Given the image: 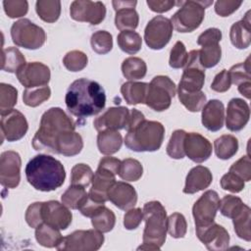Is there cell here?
Returning <instances> with one entry per match:
<instances>
[{
    "label": "cell",
    "mask_w": 251,
    "mask_h": 251,
    "mask_svg": "<svg viewBox=\"0 0 251 251\" xmlns=\"http://www.w3.org/2000/svg\"><path fill=\"white\" fill-rule=\"evenodd\" d=\"M65 103L68 111L78 120L99 114L105 107L106 94L104 88L96 81L78 78L71 83Z\"/></svg>",
    "instance_id": "obj_1"
},
{
    "label": "cell",
    "mask_w": 251,
    "mask_h": 251,
    "mask_svg": "<svg viewBox=\"0 0 251 251\" xmlns=\"http://www.w3.org/2000/svg\"><path fill=\"white\" fill-rule=\"evenodd\" d=\"M25 176L36 190L49 192L63 185L66 172L59 160L46 154H39L26 164Z\"/></svg>",
    "instance_id": "obj_2"
},
{
    "label": "cell",
    "mask_w": 251,
    "mask_h": 251,
    "mask_svg": "<svg viewBox=\"0 0 251 251\" xmlns=\"http://www.w3.org/2000/svg\"><path fill=\"white\" fill-rule=\"evenodd\" d=\"M75 129V123L59 107H52L41 117L39 128L32 138V147L36 151L57 154L56 141L58 136L69 130Z\"/></svg>",
    "instance_id": "obj_3"
},
{
    "label": "cell",
    "mask_w": 251,
    "mask_h": 251,
    "mask_svg": "<svg viewBox=\"0 0 251 251\" xmlns=\"http://www.w3.org/2000/svg\"><path fill=\"white\" fill-rule=\"evenodd\" d=\"M143 244L137 250H160L167 237V212L159 201H149L143 206Z\"/></svg>",
    "instance_id": "obj_4"
},
{
    "label": "cell",
    "mask_w": 251,
    "mask_h": 251,
    "mask_svg": "<svg viewBox=\"0 0 251 251\" xmlns=\"http://www.w3.org/2000/svg\"><path fill=\"white\" fill-rule=\"evenodd\" d=\"M165 136V127L160 122L145 118L127 130L126 146L134 152H154L160 149Z\"/></svg>",
    "instance_id": "obj_5"
},
{
    "label": "cell",
    "mask_w": 251,
    "mask_h": 251,
    "mask_svg": "<svg viewBox=\"0 0 251 251\" xmlns=\"http://www.w3.org/2000/svg\"><path fill=\"white\" fill-rule=\"evenodd\" d=\"M213 1H177L179 9L171 19L173 27L178 32H191L198 28L205 17V9Z\"/></svg>",
    "instance_id": "obj_6"
},
{
    "label": "cell",
    "mask_w": 251,
    "mask_h": 251,
    "mask_svg": "<svg viewBox=\"0 0 251 251\" xmlns=\"http://www.w3.org/2000/svg\"><path fill=\"white\" fill-rule=\"evenodd\" d=\"M176 93V86L169 76L156 75L148 83L144 104L154 111L163 112L170 108Z\"/></svg>",
    "instance_id": "obj_7"
},
{
    "label": "cell",
    "mask_w": 251,
    "mask_h": 251,
    "mask_svg": "<svg viewBox=\"0 0 251 251\" xmlns=\"http://www.w3.org/2000/svg\"><path fill=\"white\" fill-rule=\"evenodd\" d=\"M11 36L17 46L30 50L42 47L46 40L44 29L28 19L15 22L11 26Z\"/></svg>",
    "instance_id": "obj_8"
},
{
    "label": "cell",
    "mask_w": 251,
    "mask_h": 251,
    "mask_svg": "<svg viewBox=\"0 0 251 251\" xmlns=\"http://www.w3.org/2000/svg\"><path fill=\"white\" fill-rule=\"evenodd\" d=\"M103 232L97 229L75 230L62 238L56 247L59 251H96L104 243Z\"/></svg>",
    "instance_id": "obj_9"
},
{
    "label": "cell",
    "mask_w": 251,
    "mask_h": 251,
    "mask_svg": "<svg viewBox=\"0 0 251 251\" xmlns=\"http://www.w3.org/2000/svg\"><path fill=\"white\" fill-rule=\"evenodd\" d=\"M173 25L171 20L164 16H156L151 19L144 30L146 45L153 50L163 49L171 40Z\"/></svg>",
    "instance_id": "obj_10"
},
{
    "label": "cell",
    "mask_w": 251,
    "mask_h": 251,
    "mask_svg": "<svg viewBox=\"0 0 251 251\" xmlns=\"http://www.w3.org/2000/svg\"><path fill=\"white\" fill-rule=\"evenodd\" d=\"M205 83V69L200 65L198 50H191L188 53L187 62L178 83L177 89L186 92L201 91Z\"/></svg>",
    "instance_id": "obj_11"
},
{
    "label": "cell",
    "mask_w": 251,
    "mask_h": 251,
    "mask_svg": "<svg viewBox=\"0 0 251 251\" xmlns=\"http://www.w3.org/2000/svg\"><path fill=\"white\" fill-rule=\"evenodd\" d=\"M70 15L76 22H84L92 25H97L106 17V7L100 1L75 0L71 3Z\"/></svg>",
    "instance_id": "obj_12"
},
{
    "label": "cell",
    "mask_w": 251,
    "mask_h": 251,
    "mask_svg": "<svg viewBox=\"0 0 251 251\" xmlns=\"http://www.w3.org/2000/svg\"><path fill=\"white\" fill-rule=\"evenodd\" d=\"M219 205V194L215 190L205 191L192 207L195 226H203L212 224L215 221Z\"/></svg>",
    "instance_id": "obj_13"
},
{
    "label": "cell",
    "mask_w": 251,
    "mask_h": 251,
    "mask_svg": "<svg viewBox=\"0 0 251 251\" xmlns=\"http://www.w3.org/2000/svg\"><path fill=\"white\" fill-rule=\"evenodd\" d=\"M17 78L25 88L45 86L50 81V69L40 62H29L22 66L16 73Z\"/></svg>",
    "instance_id": "obj_14"
},
{
    "label": "cell",
    "mask_w": 251,
    "mask_h": 251,
    "mask_svg": "<svg viewBox=\"0 0 251 251\" xmlns=\"http://www.w3.org/2000/svg\"><path fill=\"white\" fill-rule=\"evenodd\" d=\"M22 160L18 152L4 151L0 157V183L6 188H16L21 180Z\"/></svg>",
    "instance_id": "obj_15"
},
{
    "label": "cell",
    "mask_w": 251,
    "mask_h": 251,
    "mask_svg": "<svg viewBox=\"0 0 251 251\" xmlns=\"http://www.w3.org/2000/svg\"><path fill=\"white\" fill-rule=\"evenodd\" d=\"M196 235L198 239L211 251H222L228 247L229 234L227 230L213 222L210 225L203 226H196Z\"/></svg>",
    "instance_id": "obj_16"
},
{
    "label": "cell",
    "mask_w": 251,
    "mask_h": 251,
    "mask_svg": "<svg viewBox=\"0 0 251 251\" xmlns=\"http://www.w3.org/2000/svg\"><path fill=\"white\" fill-rule=\"evenodd\" d=\"M27 129V121L20 111L13 109L1 115L2 139L5 138L9 142L20 140L25 135Z\"/></svg>",
    "instance_id": "obj_17"
},
{
    "label": "cell",
    "mask_w": 251,
    "mask_h": 251,
    "mask_svg": "<svg viewBox=\"0 0 251 251\" xmlns=\"http://www.w3.org/2000/svg\"><path fill=\"white\" fill-rule=\"evenodd\" d=\"M129 116L130 110L126 107H111L94 120L93 126L98 132L105 129H124L128 124Z\"/></svg>",
    "instance_id": "obj_18"
},
{
    "label": "cell",
    "mask_w": 251,
    "mask_h": 251,
    "mask_svg": "<svg viewBox=\"0 0 251 251\" xmlns=\"http://www.w3.org/2000/svg\"><path fill=\"white\" fill-rule=\"evenodd\" d=\"M43 223L58 229H67L72 224L73 215L67 206L56 200L43 202Z\"/></svg>",
    "instance_id": "obj_19"
},
{
    "label": "cell",
    "mask_w": 251,
    "mask_h": 251,
    "mask_svg": "<svg viewBox=\"0 0 251 251\" xmlns=\"http://www.w3.org/2000/svg\"><path fill=\"white\" fill-rule=\"evenodd\" d=\"M183 148L185 155L195 163L207 161L213 150L211 142L197 132H186Z\"/></svg>",
    "instance_id": "obj_20"
},
{
    "label": "cell",
    "mask_w": 251,
    "mask_h": 251,
    "mask_svg": "<svg viewBox=\"0 0 251 251\" xmlns=\"http://www.w3.org/2000/svg\"><path fill=\"white\" fill-rule=\"evenodd\" d=\"M112 4L116 11V27L121 31L134 30L138 26L139 23V16L135 10L137 1L114 0Z\"/></svg>",
    "instance_id": "obj_21"
},
{
    "label": "cell",
    "mask_w": 251,
    "mask_h": 251,
    "mask_svg": "<svg viewBox=\"0 0 251 251\" xmlns=\"http://www.w3.org/2000/svg\"><path fill=\"white\" fill-rule=\"evenodd\" d=\"M250 109L243 99L232 98L226 108V126L230 131L241 130L249 122Z\"/></svg>",
    "instance_id": "obj_22"
},
{
    "label": "cell",
    "mask_w": 251,
    "mask_h": 251,
    "mask_svg": "<svg viewBox=\"0 0 251 251\" xmlns=\"http://www.w3.org/2000/svg\"><path fill=\"white\" fill-rule=\"evenodd\" d=\"M108 199L119 209L127 211L136 205L137 193L129 183L115 181L108 191Z\"/></svg>",
    "instance_id": "obj_23"
},
{
    "label": "cell",
    "mask_w": 251,
    "mask_h": 251,
    "mask_svg": "<svg viewBox=\"0 0 251 251\" xmlns=\"http://www.w3.org/2000/svg\"><path fill=\"white\" fill-rule=\"evenodd\" d=\"M116 176L113 172L98 167L93 176L92 186L88 192V196L96 202L105 204L109 200L108 191L116 181Z\"/></svg>",
    "instance_id": "obj_24"
},
{
    "label": "cell",
    "mask_w": 251,
    "mask_h": 251,
    "mask_svg": "<svg viewBox=\"0 0 251 251\" xmlns=\"http://www.w3.org/2000/svg\"><path fill=\"white\" fill-rule=\"evenodd\" d=\"M201 122L202 125L210 131H218L224 126L225 107L222 101L212 99L202 108Z\"/></svg>",
    "instance_id": "obj_25"
},
{
    "label": "cell",
    "mask_w": 251,
    "mask_h": 251,
    "mask_svg": "<svg viewBox=\"0 0 251 251\" xmlns=\"http://www.w3.org/2000/svg\"><path fill=\"white\" fill-rule=\"evenodd\" d=\"M213 176L211 171L204 166L192 168L186 176L183 193L194 194L206 189L212 183Z\"/></svg>",
    "instance_id": "obj_26"
},
{
    "label": "cell",
    "mask_w": 251,
    "mask_h": 251,
    "mask_svg": "<svg viewBox=\"0 0 251 251\" xmlns=\"http://www.w3.org/2000/svg\"><path fill=\"white\" fill-rule=\"evenodd\" d=\"M229 39L231 44L237 49H246L251 42V21L250 11L244 18L234 23L229 30Z\"/></svg>",
    "instance_id": "obj_27"
},
{
    "label": "cell",
    "mask_w": 251,
    "mask_h": 251,
    "mask_svg": "<svg viewBox=\"0 0 251 251\" xmlns=\"http://www.w3.org/2000/svg\"><path fill=\"white\" fill-rule=\"evenodd\" d=\"M83 148V140L79 133L75 130L62 132L56 141L57 154L66 157L75 156L80 153Z\"/></svg>",
    "instance_id": "obj_28"
},
{
    "label": "cell",
    "mask_w": 251,
    "mask_h": 251,
    "mask_svg": "<svg viewBox=\"0 0 251 251\" xmlns=\"http://www.w3.org/2000/svg\"><path fill=\"white\" fill-rule=\"evenodd\" d=\"M123 144V136L118 130L105 129L99 131L97 135V147L104 155L117 153Z\"/></svg>",
    "instance_id": "obj_29"
},
{
    "label": "cell",
    "mask_w": 251,
    "mask_h": 251,
    "mask_svg": "<svg viewBox=\"0 0 251 251\" xmlns=\"http://www.w3.org/2000/svg\"><path fill=\"white\" fill-rule=\"evenodd\" d=\"M148 83L129 80L122 84L121 93L128 105L143 104L145 102Z\"/></svg>",
    "instance_id": "obj_30"
},
{
    "label": "cell",
    "mask_w": 251,
    "mask_h": 251,
    "mask_svg": "<svg viewBox=\"0 0 251 251\" xmlns=\"http://www.w3.org/2000/svg\"><path fill=\"white\" fill-rule=\"evenodd\" d=\"M63 236L60 229L53 227L45 223H42L35 228V239L43 247H57Z\"/></svg>",
    "instance_id": "obj_31"
},
{
    "label": "cell",
    "mask_w": 251,
    "mask_h": 251,
    "mask_svg": "<svg viewBox=\"0 0 251 251\" xmlns=\"http://www.w3.org/2000/svg\"><path fill=\"white\" fill-rule=\"evenodd\" d=\"M238 140L231 134H224L214 141V149L217 157L222 160H228L238 150Z\"/></svg>",
    "instance_id": "obj_32"
},
{
    "label": "cell",
    "mask_w": 251,
    "mask_h": 251,
    "mask_svg": "<svg viewBox=\"0 0 251 251\" xmlns=\"http://www.w3.org/2000/svg\"><path fill=\"white\" fill-rule=\"evenodd\" d=\"M122 73L128 80L141 79L146 75V63L138 57H128L123 61Z\"/></svg>",
    "instance_id": "obj_33"
},
{
    "label": "cell",
    "mask_w": 251,
    "mask_h": 251,
    "mask_svg": "<svg viewBox=\"0 0 251 251\" xmlns=\"http://www.w3.org/2000/svg\"><path fill=\"white\" fill-rule=\"evenodd\" d=\"M250 220H251V210L246 204L232 218V223H233L234 231L236 235L239 238L248 242L251 241Z\"/></svg>",
    "instance_id": "obj_34"
},
{
    "label": "cell",
    "mask_w": 251,
    "mask_h": 251,
    "mask_svg": "<svg viewBox=\"0 0 251 251\" xmlns=\"http://www.w3.org/2000/svg\"><path fill=\"white\" fill-rule=\"evenodd\" d=\"M38 17L46 23H55L61 14V2L58 0H38L35 3Z\"/></svg>",
    "instance_id": "obj_35"
},
{
    "label": "cell",
    "mask_w": 251,
    "mask_h": 251,
    "mask_svg": "<svg viewBox=\"0 0 251 251\" xmlns=\"http://www.w3.org/2000/svg\"><path fill=\"white\" fill-rule=\"evenodd\" d=\"M117 42L121 50L130 55L136 54L142 46L141 36L134 30L121 31L118 34Z\"/></svg>",
    "instance_id": "obj_36"
},
{
    "label": "cell",
    "mask_w": 251,
    "mask_h": 251,
    "mask_svg": "<svg viewBox=\"0 0 251 251\" xmlns=\"http://www.w3.org/2000/svg\"><path fill=\"white\" fill-rule=\"evenodd\" d=\"M91 224L95 229L103 233L109 232L115 226L116 216L112 210L104 205L91 217Z\"/></svg>",
    "instance_id": "obj_37"
},
{
    "label": "cell",
    "mask_w": 251,
    "mask_h": 251,
    "mask_svg": "<svg viewBox=\"0 0 251 251\" xmlns=\"http://www.w3.org/2000/svg\"><path fill=\"white\" fill-rule=\"evenodd\" d=\"M25 58L17 47H8L2 50V70L8 73L17 71L25 64Z\"/></svg>",
    "instance_id": "obj_38"
},
{
    "label": "cell",
    "mask_w": 251,
    "mask_h": 251,
    "mask_svg": "<svg viewBox=\"0 0 251 251\" xmlns=\"http://www.w3.org/2000/svg\"><path fill=\"white\" fill-rule=\"evenodd\" d=\"M177 96L180 103L190 112H199L207 102V97L203 91L186 92L177 89Z\"/></svg>",
    "instance_id": "obj_39"
},
{
    "label": "cell",
    "mask_w": 251,
    "mask_h": 251,
    "mask_svg": "<svg viewBox=\"0 0 251 251\" xmlns=\"http://www.w3.org/2000/svg\"><path fill=\"white\" fill-rule=\"evenodd\" d=\"M143 174V167L141 163L132 158H126L121 162L119 176L126 181H136Z\"/></svg>",
    "instance_id": "obj_40"
},
{
    "label": "cell",
    "mask_w": 251,
    "mask_h": 251,
    "mask_svg": "<svg viewBox=\"0 0 251 251\" xmlns=\"http://www.w3.org/2000/svg\"><path fill=\"white\" fill-rule=\"evenodd\" d=\"M199 53V62L204 69L214 68L219 64L222 58V48L219 44L204 45Z\"/></svg>",
    "instance_id": "obj_41"
},
{
    "label": "cell",
    "mask_w": 251,
    "mask_h": 251,
    "mask_svg": "<svg viewBox=\"0 0 251 251\" xmlns=\"http://www.w3.org/2000/svg\"><path fill=\"white\" fill-rule=\"evenodd\" d=\"M88 193H86L84 187L78 185H70L68 189L62 194V203L72 210H78L80 204L86 198Z\"/></svg>",
    "instance_id": "obj_42"
},
{
    "label": "cell",
    "mask_w": 251,
    "mask_h": 251,
    "mask_svg": "<svg viewBox=\"0 0 251 251\" xmlns=\"http://www.w3.org/2000/svg\"><path fill=\"white\" fill-rule=\"evenodd\" d=\"M51 96L49 86H40L34 88H25L23 94V101L28 107H37L47 101Z\"/></svg>",
    "instance_id": "obj_43"
},
{
    "label": "cell",
    "mask_w": 251,
    "mask_h": 251,
    "mask_svg": "<svg viewBox=\"0 0 251 251\" xmlns=\"http://www.w3.org/2000/svg\"><path fill=\"white\" fill-rule=\"evenodd\" d=\"M185 135H186V131H184L183 129H176L172 133L166 148L167 154L171 158L176 159V160L184 158L185 153H184L183 146H184Z\"/></svg>",
    "instance_id": "obj_44"
},
{
    "label": "cell",
    "mask_w": 251,
    "mask_h": 251,
    "mask_svg": "<svg viewBox=\"0 0 251 251\" xmlns=\"http://www.w3.org/2000/svg\"><path fill=\"white\" fill-rule=\"evenodd\" d=\"M93 171L86 164H76L71 172V185H78L87 187L93 179Z\"/></svg>",
    "instance_id": "obj_45"
},
{
    "label": "cell",
    "mask_w": 251,
    "mask_h": 251,
    "mask_svg": "<svg viewBox=\"0 0 251 251\" xmlns=\"http://www.w3.org/2000/svg\"><path fill=\"white\" fill-rule=\"evenodd\" d=\"M90 44L93 51L97 54H107L113 48L112 34L107 30H97L91 35Z\"/></svg>",
    "instance_id": "obj_46"
},
{
    "label": "cell",
    "mask_w": 251,
    "mask_h": 251,
    "mask_svg": "<svg viewBox=\"0 0 251 251\" xmlns=\"http://www.w3.org/2000/svg\"><path fill=\"white\" fill-rule=\"evenodd\" d=\"M18 90L11 84L0 83V112L1 115L13 110L17 104Z\"/></svg>",
    "instance_id": "obj_47"
},
{
    "label": "cell",
    "mask_w": 251,
    "mask_h": 251,
    "mask_svg": "<svg viewBox=\"0 0 251 251\" xmlns=\"http://www.w3.org/2000/svg\"><path fill=\"white\" fill-rule=\"evenodd\" d=\"M167 231L174 238H182L187 231V223L180 213H173L167 218Z\"/></svg>",
    "instance_id": "obj_48"
},
{
    "label": "cell",
    "mask_w": 251,
    "mask_h": 251,
    "mask_svg": "<svg viewBox=\"0 0 251 251\" xmlns=\"http://www.w3.org/2000/svg\"><path fill=\"white\" fill-rule=\"evenodd\" d=\"M231 83L235 85H240L244 82L251 81V66L250 57H247L246 61L243 63L236 64L232 66L228 71Z\"/></svg>",
    "instance_id": "obj_49"
},
{
    "label": "cell",
    "mask_w": 251,
    "mask_h": 251,
    "mask_svg": "<svg viewBox=\"0 0 251 251\" xmlns=\"http://www.w3.org/2000/svg\"><path fill=\"white\" fill-rule=\"evenodd\" d=\"M88 63V58L85 53L79 50H72L63 58V64L67 70L71 72L82 71Z\"/></svg>",
    "instance_id": "obj_50"
},
{
    "label": "cell",
    "mask_w": 251,
    "mask_h": 251,
    "mask_svg": "<svg viewBox=\"0 0 251 251\" xmlns=\"http://www.w3.org/2000/svg\"><path fill=\"white\" fill-rule=\"evenodd\" d=\"M242 200L234 195H226L220 200L219 209L223 216L232 219L244 206Z\"/></svg>",
    "instance_id": "obj_51"
},
{
    "label": "cell",
    "mask_w": 251,
    "mask_h": 251,
    "mask_svg": "<svg viewBox=\"0 0 251 251\" xmlns=\"http://www.w3.org/2000/svg\"><path fill=\"white\" fill-rule=\"evenodd\" d=\"M188 58L185 45L181 41H176L170 52L169 65L173 69L184 68Z\"/></svg>",
    "instance_id": "obj_52"
},
{
    "label": "cell",
    "mask_w": 251,
    "mask_h": 251,
    "mask_svg": "<svg viewBox=\"0 0 251 251\" xmlns=\"http://www.w3.org/2000/svg\"><path fill=\"white\" fill-rule=\"evenodd\" d=\"M3 7L6 15L11 19L21 18L27 13L28 3L25 0H5Z\"/></svg>",
    "instance_id": "obj_53"
},
{
    "label": "cell",
    "mask_w": 251,
    "mask_h": 251,
    "mask_svg": "<svg viewBox=\"0 0 251 251\" xmlns=\"http://www.w3.org/2000/svg\"><path fill=\"white\" fill-rule=\"evenodd\" d=\"M228 172H231L234 175L238 176L244 181H250L251 180V161L249 156L245 155L240 159H238L236 162H234L230 166Z\"/></svg>",
    "instance_id": "obj_54"
},
{
    "label": "cell",
    "mask_w": 251,
    "mask_h": 251,
    "mask_svg": "<svg viewBox=\"0 0 251 251\" xmlns=\"http://www.w3.org/2000/svg\"><path fill=\"white\" fill-rule=\"evenodd\" d=\"M220 183L224 190H227L232 193L240 192L245 186V181L231 172L225 174L222 176Z\"/></svg>",
    "instance_id": "obj_55"
},
{
    "label": "cell",
    "mask_w": 251,
    "mask_h": 251,
    "mask_svg": "<svg viewBox=\"0 0 251 251\" xmlns=\"http://www.w3.org/2000/svg\"><path fill=\"white\" fill-rule=\"evenodd\" d=\"M42 206L43 202H34L30 204L25 211V222L32 228H36L39 225L43 223Z\"/></svg>",
    "instance_id": "obj_56"
},
{
    "label": "cell",
    "mask_w": 251,
    "mask_h": 251,
    "mask_svg": "<svg viewBox=\"0 0 251 251\" xmlns=\"http://www.w3.org/2000/svg\"><path fill=\"white\" fill-rule=\"evenodd\" d=\"M143 220V211L141 208H131L124 216V226L126 229L132 230L139 226Z\"/></svg>",
    "instance_id": "obj_57"
},
{
    "label": "cell",
    "mask_w": 251,
    "mask_h": 251,
    "mask_svg": "<svg viewBox=\"0 0 251 251\" xmlns=\"http://www.w3.org/2000/svg\"><path fill=\"white\" fill-rule=\"evenodd\" d=\"M231 80L227 70H222L219 74L216 75L214 80L211 83V89L216 92H226L230 88Z\"/></svg>",
    "instance_id": "obj_58"
},
{
    "label": "cell",
    "mask_w": 251,
    "mask_h": 251,
    "mask_svg": "<svg viewBox=\"0 0 251 251\" xmlns=\"http://www.w3.org/2000/svg\"><path fill=\"white\" fill-rule=\"evenodd\" d=\"M242 4V1L219 0L215 3V12L221 17H228L234 13Z\"/></svg>",
    "instance_id": "obj_59"
},
{
    "label": "cell",
    "mask_w": 251,
    "mask_h": 251,
    "mask_svg": "<svg viewBox=\"0 0 251 251\" xmlns=\"http://www.w3.org/2000/svg\"><path fill=\"white\" fill-rule=\"evenodd\" d=\"M222 39V31L216 27H210L203 31L197 38V44L200 46L209 44H219Z\"/></svg>",
    "instance_id": "obj_60"
},
{
    "label": "cell",
    "mask_w": 251,
    "mask_h": 251,
    "mask_svg": "<svg viewBox=\"0 0 251 251\" xmlns=\"http://www.w3.org/2000/svg\"><path fill=\"white\" fill-rule=\"evenodd\" d=\"M105 204L103 203H99L94 201L93 199H91L88 194L86 196V198L83 200V202L80 204L78 211L84 216V217H88L91 218L102 206H104Z\"/></svg>",
    "instance_id": "obj_61"
},
{
    "label": "cell",
    "mask_w": 251,
    "mask_h": 251,
    "mask_svg": "<svg viewBox=\"0 0 251 251\" xmlns=\"http://www.w3.org/2000/svg\"><path fill=\"white\" fill-rule=\"evenodd\" d=\"M146 3L149 9L156 13L168 12L176 5V1L172 0H147Z\"/></svg>",
    "instance_id": "obj_62"
},
{
    "label": "cell",
    "mask_w": 251,
    "mask_h": 251,
    "mask_svg": "<svg viewBox=\"0 0 251 251\" xmlns=\"http://www.w3.org/2000/svg\"><path fill=\"white\" fill-rule=\"evenodd\" d=\"M121 162L118 158L115 157H111V156H106L103 157L98 164V167L101 168H105L111 172H113L116 175H119V171H120V166H121Z\"/></svg>",
    "instance_id": "obj_63"
},
{
    "label": "cell",
    "mask_w": 251,
    "mask_h": 251,
    "mask_svg": "<svg viewBox=\"0 0 251 251\" xmlns=\"http://www.w3.org/2000/svg\"><path fill=\"white\" fill-rule=\"evenodd\" d=\"M250 90H251V81L244 82V83L238 85L239 93L242 94L247 99H250Z\"/></svg>",
    "instance_id": "obj_64"
}]
</instances>
